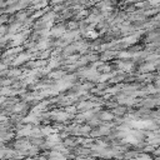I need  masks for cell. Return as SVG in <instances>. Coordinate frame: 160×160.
<instances>
[{
    "mask_svg": "<svg viewBox=\"0 0 160 160\" xmlns=\"http://www.w3.org/2000/svg\"><path fill=\"white\" fill-rule=\"evenodd\" d=\"M158 153H159V154H160V149H159V151H158Z\"/></svg>",
    "mask_w": 160,
    "mask_h": 160,
    "instance_id": "cell-1",
    "label": "cell"
}]
</instances>
